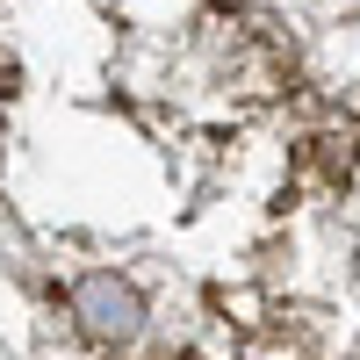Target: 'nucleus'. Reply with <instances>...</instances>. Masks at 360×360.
I'll list each match as a JSON object with an SVG mask.
<instances>
[{"label": "nucleus", "mask_w": 360, "mask_h": 360, "mask_svg": "<svg viewBox=\"0 0 360 360\" xmlns=\"http://www.w3.org/2000/svg\"><path fill=\"white\" fill-rule=\"evenodd\" d=\"M72 310L86 317V332L108 339V346H130V339L144 332V303H137L115 274H86V281L72 288Z\"/></svg>", "instance_id": "1"}]
</instances>
